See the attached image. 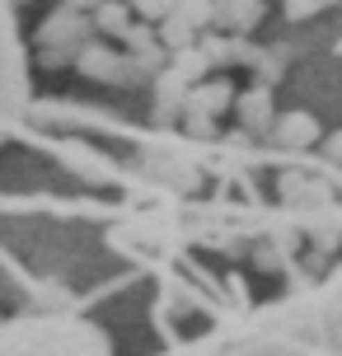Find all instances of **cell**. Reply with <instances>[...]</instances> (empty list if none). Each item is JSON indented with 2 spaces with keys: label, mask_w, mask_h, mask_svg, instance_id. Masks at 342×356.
Wrapping results in <instances>:
<instances>
[{
  "label": "cell",
  "mask_w": 342,
  "mask_h": 356,
  "mask_svg": "<svg viewBox=\"0 0 342 356\" xmlns=\"http://www.w3.org/2000/svg\"><path fill=\"white\" fill-rule=\"evenodd\" d=\"M0 356H113L104 328L75 314H33L0 323Z\"/></svg>",
  "instance_id": "6da1fadb"
},
{
  "label": "cell",
  "mask_w": 342,
  "mask_h": 356,
  "mask_svg": "<svg viewBox=\"0 0 342 356\" xmlns=\"http://www.w3.org/2000/svg\"><path fill=\"white\" fill-rule=\"evenodd\" d=\"M33 108V71H28V42L19 33L10 0H0V141H10L15 122Z\"/></svg>",
  "instance_id": "7a4b0ae2"
},
{
  "label": "cell",
  "mask_w": 342,
  "mask_h": 356,
  "mask_svg": "<svg viewBox=\"0 0 342 356\" xmlns=\"http://www.w3.org/2000/svg\"><path fill=\"white\" fill-rule=\"evenodd\" d=\"M272 141L282 145V150H309V145L319 141V118L314 113H282L272 122Z\"/></svg>",
  "instance_id": "3957f363"
},
{
  "label": "cell",
  "mask_w": 342,
  "mask_h": 356,
  "mask_svg": "<svg viewBox=\"0 0 342 356\" xmlns=\"http://www.w3.org/2000/svg\"><path fill=\"white\" fill-rule=\"evenodd\" d=\"M282 197H286L291 207H324L333 193H328L324 178H309L300 169H291V174H282Z\"/></svg>",
  "instance_id": "277c9868"
},
{
  "label": "cell",
  "mask_w": 342,
  "mask_h": 356,
  "mask_svg": "<svg viewBox=\"0 0 342 356\" xmlns=\"http://www.w3.org/2000/svg\"><path fill=\"white\" fill-rule=\"evenodd\" d=\"M263 15V0H216L211 19H220L225 29H253Z\"/></svg>",
  "instance_id": "5b68a950"
},
{
  "label": "cell",
  "mask_w": 342,
  "mask_h": 356,
  "mask_svg": "<svg viewBox=\"0 0 342 356\" xmlns=\"http://www.w3.org/2000/svg\"><path fill=\"white\" fill-rule=\"evenodd\" d=\"M239 118H244L249 131H272V94L268 89H249L239 99Z\"/></svg>",
  "instance_id": "8992f818"
},
{
  "label": "cell",
  "mask_w": 342,
  "mask_h": 356,
  "mask_svg": "<svg viewBox=\"0 0 342 356\" xmlns=\"http://www.w3.org/2000/svg\"><path fill=\"white\" fill-rule=\"evenodd\" d=\"M234 356H314L309 347H300V342H286V338H258V342H249V347H239Z\"/></svg>",
  "instance_id": "52a82bcc"
},
{
  "label": "cell",
  "mask_w": 342,
  "mask_h": 356,
  "mask_svg": "<svg viewBox=\"0 0 342 356\" xmlns=\"http://www.w3.org/2000/svg\"><path fill=\"white\" fill-rule=\"evenodd\" d=\"M319 352H342V305L319 309Z\"/></svg>",
  "instance_id": "ba28073f"
},
{
  "label": "cell",
  "mask_w": 342,
  "mask_h": 356,
  "mask_svg": "<svg viewBox=\"0 0 342 356\" xmlns=\"http://www.w3.org/2000/svg\"><path fill=\"white\" fill-rule=\"evenodd\" d=\"M328 5H338V0H286V15L291 19H314V15H324Z\"/></svg>",
  "instance_id": "9c48e42d"
},
{
  "label": "cell",
  "mask_w": 342,
  "mask_h": 356,
  "mask_svg": "<svg viewBox=\"0 0 342 356\" xmlns=\"http://www.w3.org/2000/svg\"><path fill=\"white\" fill-rule=\"evenodd\" d=\"M328 160L342 164V131H333V141H328Z\"/></svg>",
  "instance_id": "30bf717a"
}]
</instances>
